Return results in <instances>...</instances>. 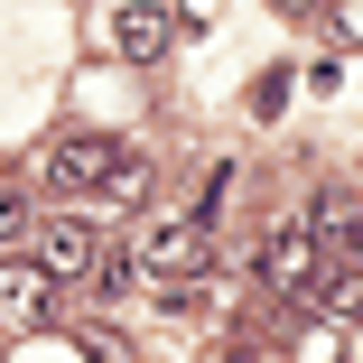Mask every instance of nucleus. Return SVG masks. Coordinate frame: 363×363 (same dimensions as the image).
<instances>
[{
  "label": "nucleus",
  "mask_w": 363,
  "mask_h": 363,
  "mask_svg": "<svg viewBox=\"0 0 363 363\" xmlns=\"http://www.w3.org/2000/svg\"><path fill=\"white\" fill-rule=\"evenodd\" d=\"M140 196H150V159H140V150H112V168H103V186L84 196L94 214H130Z\"/></svg>",
  "instance_id": "obj_8"
},
{
  "label": "nucleus",
  "mask_w": 363,
  "mask_h": 363,
  "mask_svg": "<svg viewBox=\"0 0 363 363\" xmlns=\"http://www.w3.org/2000/svg\"><path fill=\"white\" fill-rule=\"evenodd\" d=\"M270 10H289V19H308V10H326V0H270Z\"/></svg>",
  "instance_id": "obj_12"
},
{
  "label": "nucleus",
  "mask_w": 363,
  "mask_h": 363,
  "mask_svg": "<svg viewBox=\"0 0 363 363\" xmlns=\"http://www.w3.org/2000/svg\"><path fill=\"white\" fill-rule=\"evenodd\" d=\"M168 38H177V19L159 10V0H112V47H121V65H159Z\"/></svg>",
  "instance_id": "obj_5"
},
{
  "label": "nucleus",
  "mask_w": 363,
  "mask_h": 363,
  "mask_svg": "<svg viewBox=\"0 0 363 363\" xmlns=\"http://www.w3.org/2000/svg\"><path fill=\"white\" fill-rule=\"evenodd\" d=\"M28 242H38V270H47L56 289H65V279H75V289H84V279L103 270V252H112V242H103V233L84 224V214H56V224H38Z\"/></svg>",
  "instance_id": "obj_2"
},
{
  "label": "nucleus",
  "mask_w": 363,
  "mask_h": 363,
  "mask_svg": "<svg viewBox=\"0 0 363 363\" xmlns=\"http://www.w3.org/2000/svg\"><path fill=\"white\" fill-rule=\"evenodd\" d=\"M103 168H112V140H103V130H65L56 150H47L56 196H94V186H103Z\"/></svg>",
  "instance_id": "obj_6"
},
{
  "label": "nucleus",
  "mask_w": 363,
  "mask_h": 363,
  "mask_svg": "<svg viewBox=\"0 0 363 363\" xmlns=\"http://www.w3.org/2000/svg\"><path fill=\"white\" fill-rule=\"evenodd\" d=\"M308 233H317V261H345V270H363V196L326 186V196H317V214H308Z\"/></svg>",
  "instance_id": "obj_4"
},
{
  "label": "nucleus",
  "mask_w": 363,
  "mask_h": 363,
  "mask_svg": "<svg viewBox=\"0 0 363 363\" xmlns=\"http://www.w3.org/2000/svg\"><path fill=\"white\" fill-rule=\"evenodd\" d=\"M279 103H289V75H261V84H252V112H261V121H270V112H279Z\"/></svg>",
  "instance_id": "obj_11"
},
{
  "label": "nucleus",
  "mask_w": 363,
  "mask_h": 363,
  "mask_svg": "<svg viewBox=\"0 0 363 363\" xmlns=\"http://www.w3.org/2000/svg\"><path fill=\"white\" fill-rule=\"evenodd\" d=\"M28 233H38V214H28V196H19V186H0V252H19Z\"/></svg>",
  "instance_id": "obj_10"
},
{
  "label": "nucleus",
  "mask_w": 363,
  "mask_h": 363,
  "mask_svg": "<svg viewBox=\"0 0 363 363\" xmlns=\"http://www.w3.org/2000/svg\"><path fill=\"white\" fill-rule=\"evenodd\" d=\"M56 317V279L19 252H0V335H38Z\"/></svg>",
  "instance_id": "obj_3"
},
{
  "label": "nucleus",
  "mask_w": 363,
  "mask_h": 363,
  "mask_svg": "<svg viewBox=\"0 0 363 363\" xmlns=\"http://www.w3.org/2000/svg\"><path fill=\"white\" fill-rule=\"evenodd\" d=\"M308 298H317L326 317H363V270H345V261H317V279H308Z\"/></svg>",
  "instance_id": "obj_9"
},
{
  "label": "nucleus",
  "mask_w": 363,
  "mask_h": 363,
  "mask_svg": "<svg viewBox=\"0 0 363 363\" xmlns=\"http://www.w3.org/2000/svg\"><path fill=\"white\" fill-rule=\"evenodd\" d=\"M261 279L289 289V298H308V279H317V233H308V214H298V224H279V233L261 242Z\"/></svg>",
  "instance_id": "obj_7"
},
{
  "label": "nucleus",
  "mask_w": 363,
  "mask_h": 363,
  "mask_svg": "<svg viewBox=\"0 0 363 363\" xmlns=\"http://www.w3.org/2000/svg\"><path fill=\"white\" fill-rule=\"evenodd\" d=\"M130 279L186 298V279H214V270H205V233H196V224H140V233H130Z\"/></svg>",
  "instance_id": "obj_1"
}]
</instances>
